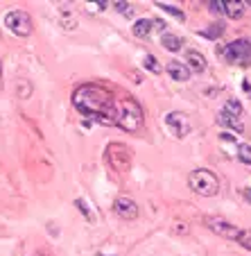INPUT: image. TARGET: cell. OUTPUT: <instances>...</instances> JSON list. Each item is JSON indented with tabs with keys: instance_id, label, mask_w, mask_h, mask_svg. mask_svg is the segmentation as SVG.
I'll list each match as a JSON object with an SVG mask.
<instances>
[{
	"instance_id": "obj_14",
	"label": "cell",
	"mask_w": 251,
	"mask_h": 256,
	"mask_svg": "<svg viewBox=\"0 0 251 256\" xmlns=\"http://www.w3.org/2000/svg\"><path fill=\"white\" fill-rule=\"evenodd\" d=\"M218 122L220 125H224V127H229V130H236L238 134H240V132H245V125H242V120L240 118H233V116H229L227 112H220V116H218Z\"/></svg>"
},
{
	"instance_id": "obj_13",
	"label": "cell",
	"mask_w": 251,
	"mask_h": 256,
	"mask_svg": "<svg viewBox=\"0 0 251 256\" xmlns=\"http://www.w3.org/2000/svg\"><path fill=\"white\" fill-rule=\"evenodd\" d=\"M186 59H188V66L193 68L195 72H204V70H206V59H204L202 52H197V50H188Z\"/></svg>"
},
{
	"instance_id": "obj_12",
	"label": "cell",
	"mask_w": 251,
	"mask_h": 256,
	"mask_svg": "<svg viewBox=\"0 0 251 256\" xmlns=\"http://www.w3.org/2000/svg\"><path fill=\"white\" fill-rule=\"evenodd\" d=\"M224 14H227L229 18H242V14H245V2H240V0H224Z\"/></svg>"
},
{
	"instance_id": "obj_20",
	"label": "cell",
	"mask_w": 251,
	"mask_h": 256,
	"mask_svg": "<svg viewBox=\"0 0 251 256\" xmlns=\"http://www.w3.org/2000/svg\"><path fill=\"white\" fill-rule=\"evenodd\" d=\"M202 34H204V36H211V39H218L220 34H224V25H222V23H220V20H218V23L213 25L211 30H204Z\"/></svg>"
},
{
	"instance_id": "obj_15",
	"label": "cell",
	"mask_w": 251,
	"mask_h": 256,
	"mask_svg": "<svg viewBox=\"0 0 251 256\" xmlns=\"http://www.w3.org/2000/svg\"><path fill=\"white\" fill-rule=\"evenodd\" d=\"M152 28H154V20H147V18H143V20H136L134 23V34L136 36H150V32H152Z\"/></svg>"
},
{
	"instance_id": "obj_2",
	"label": "cell",
	"mask_w": 251,
	"mask_h": 256,
	"mask_svg": "<svg viewBox=\"0 0 251 256\" xmlns=\"http://www.w3.org/2000/svg\"><path fill=\"white\" fill-rule=\"evenodd\" d=\"M116 125L122 127L125 132H140L145 125V116H143V109L134 98H127L120 106H118V118Z\"/></svg>"
},
{
	"instance_id": "obj_6",
	"label": "cell",
	"mask_w": 251,
	"mask_h": 256,
	"mask_svg": "<svg viewBox=\"0 0 251 256\" xmlns=\"http://www.w3.org/2000/svg\"><path fill=\"white\" fill-rule=\"evenodd\" d=\"M206 227L211 229V232H215L218 236L231 238V240H236L238 234H240V229H238L236 224H231L229 220H224V218H215V216H208L206 218Z\"/></svg>"
},
{
	"instance_id": "obj_11",
	"label": "cell",
	"mask_w": 251,
	"mask_h": 256,
	"mask_svg": "<svg viewBox=\"0 0 251 256\" xmlns=\"http://www.w3.org/2000/svg\"><path fill=\"white\" fill-rule=\"evenodd\" d=\"M161 46H163L165 50H170V52H177V50H181V46H184V39H179L177 34L163 32L161 34Z\"/></svg>"
},
{
	"instance_id": "obj_7",
	"label": "cell",
	"mask_w": 251,
	"mask_h": 256,
	"mask_svg": "<svg viewBox=\"0 0 251 256\" xmlns=\"http://www.w3.org/2000/svg\"><path fill=\"white\" fill-rule=\"evenodd\" d=\"M106 159H109V164L113 166L116 170H129V164H131V154L127 152V148H122L120 143H113L109 145V152H106Z\"/></svg>"
},
{
	"instance_id": "obj_4",
	"label": "cell",
	"mask_w": 251,
	"mask_h": 256,
	"mask_svg": "<svg viewBox=\"0 0 251 256\" xmlns=\"http://www.w3.org/2000/svg\"><path fill=\"white\" fill-rule=\"evenodd\" d=\"M5 25H7V30H9V32L16 34V36H29V34H32V30H34L32 16H29L27 12H23V10L9 12V14L5 16Z\"/></svg>"
},
{
	"instance_id": "obj_21",
	"label": "cell",
	"mask_w": 251,
	"mask_h": 256,
	"mask_svg": "<svg viewBox=\"0 0 251 256\" xmlns=\"http://www.w3.org/2000/svg\"><path fill=\"white\" fill-rule=\"evenodd\" d=\"M145 68L147 70H152V72H161V66H159V62H156V57L154 54H145Z\"/></svg>"
},
{
	"instance_id": "obj_24",
	"label": "cell",
	"mask_w": 251,
	"mask_h": 256,
	"mask_svg": "<svg viewBox=\"0 0 251 256\" xmlns=\"http://www.w3.org/2000/svg\"><path fill=\"white\" fill-rule=\"evenodd\" d=\"M245 198H247V200H249V202H251V190H245Z\"/></svg>"
},
{
	"instance_id": "obj_18",
	"label": "cell",
	"mask_w": 251,
	"mask_h": 256,
	"mask_svg": "<svg viewBox=\"0 0 251 256\" xmlns=\"http://www.w3.org/2000/svg\"><path fill=\"white\" fill-rule=\"evenodd\" d=\"M238 242H240L245 250H249L251 252V229H240V234H238V238H236Z\"/></svg>"
},
{
	"instance_id": "obj_3",
	"label": "cell",
	"mask_w": 251,
	"mask_h": 256,
	"mask_svg": "<svg viewBox=\"0 0 251 256\" xmlns=\"http://www.w3.org/2000/svg\"><path fill=\"white\" fill-rule=\"evenodd\" d=\"M188 186L202 198H213L220 190V182L211 170H193L188 174Z\"/></svg>"
},
{
	"instance_id": "obj_8",
	"label": "cell",
	"mask_w": 251,
	"mask_h": 256,
	"mask_svg": "<svg viewBox=\"0 0 251 256\" xmlns=\"http://www.w3.org/2000/svg\"><path fill=\"white\" fill-rule=\"evenodd\" d=\"M165 125H168V130L172 132L177 138H184V136L190 132V120L179 112H170L168 116H165Z\"/></svg>"
},
{
	"instance_id": "obj_22",
	"label": "cell",
	"mask_w": 251,
	"mask_h": 256,
	"mask_svg": "<svg viewBox=\"0 0 251 256\" xmlns=\"http://www.w3.org/2000/svg\"><path fill=\"white\" fill-rule=\"evenodd\" d=\"M208 10L220 16V14H224V2L222 0H211V2H208Z\"/></svg>"
},
{
	"instance_id": "obj_19",
	"label": "cell",
	"mask_w": 251,
	"mask_h": 256,
	"mask_svg": "<svg viewBox=\"0 0 251 256\" xmlns=\"http://www.w3.org/2000/svg\"><path fill=\"white\" fill-rule=\"evenodd\" d=\"M156 7H159V10H163V12H168V14H172L174 18H179V20H184V18H186L184 12L177 10V7H172V5H165V2H156Z\"/></svg>"
},
{
	"instance_id": "obj_17",
	"label": "cell",
	"mask_w": 251,
	"mask_h": 256,
	"mask_svg": "<svg viewBox=\"0 0 251 256\" xmlns=\"http://www.w3.org/2000/svg\"><path fill=\"white\" fill-rule=\"evenodd\" d=\"M238 159L242 161V164L251 166V145H238Z\"/></svg>"
},
{
	"instance_id": "obj_16",
	"label": "cell",
	"mask_w": 251,
	"mask_h": 256,
	"mask_svg": "<svg viewBox=\"0 0 251 256\" xmlns=\"http://www.w3.org/2000/svg\"><path fill=\"white\" fill-rule=\"evenodd\" d=\"M224 112H227L229 116H233V118H240L242 116V104L238 100H229L227 104H224Z\"/></svg>"
},
{
	"instance_id": "obj_5",
	"label": "cell",
	"mask_w": 251,
	"mask_h": 256,
	"mask_svg": "<svg viewBox=\"0 0 251 256\" xmlns=\"http://www.w3.org/2000/svg\"><path fill=\"white\" fill-rule=\"evenodd\" d=\"M218 52L224 54V59L231 64H242L251 57V44L247 39H238L233 44H229L227 48H220Z\"/></svg>"
},
{
	"instance_id": "obj_23",
	"label": "cell",
	"mask_w": 251,
	"mask_h": 256,
	"mask_svg": "<svg viewBox=\"0 0 251 256\" xmlns=\"http://www.w3.org/2000/svg\"><path fill=\"white\" fill-rule=\"evenodd\" d=\"M116 5V10L120 12V14H125V16H131L134 14V10L129 7V2H122V0H118V2H113Z\"/></svg>"
},
{
	"instance_id": "obj_10",
	"label": "cell",
	"mask_w": 251,
	"mask_h": 256,
	"mask_svg": "<svg viewBox=\"0 0 251 256\" xmlns=\"http://www.w3.org/2000/svg\"><path fill=\"white\" fill-rule=\"evenodd\" d=\"M165 70H168V75L172 80H177V82H188L190 80V68L181 62H170Z\"/></svg>"
},
{
	"instance_id": "obj_9",
	"label": "cell",
	"mask_w": 251,
	"mask_h": 256,
	"mask_svg": "<svg viewBox=\"0 0 251 256\" xmlns=\"http://www.w3.org/2000/svg\"><path fill=\"white\" fill-rule=\"evenodd\" d=\"M113 211H116L118 218H122V220H136V218H138V206H136V202L131 198H118L116 202H113Z\"/></svg>"
},
{
	"instance_id": "obj_1",
	"label": "cell",
	"mask_w": 251,
	"mask_h": 256,
	"mask_svg": "<svg viewBox=\"0 0 251 256\" xmlns=\"http://www.w3.org/2000/svg\"><path fill=\"white\" fill-rule=\"evenodd\" d=\"M73 106L79 114L95 118L102 125H116L118 118L116 100L106 88L97 86V84H82L73 93Z\"/></svg>"
}]
</instances>
